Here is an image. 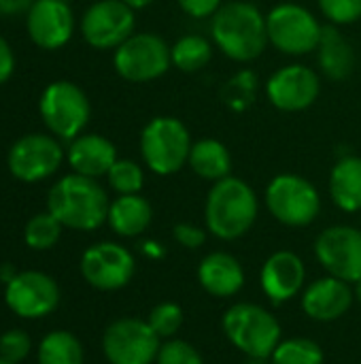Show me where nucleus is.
<instances>
[{
    "label": "nucleus",
    "instance_id": "f257e3e1",
    "mask_svg": "<svg viewBox=\"0 0 361 364\" xmlns=\"http://www.w3.org/2000/svg\"><path fill=\"white\" fill-rule=\"evenodd\" d=\"M211 38L230 60L249 64L268 45L266 15L249 0H230L211 17Z\"/></svg>",
    "mask_w": 361,
    "mask_h": 364
},
{
    "label": "nucleus",
    "instance_id": "f03ea898",
    "mask_svg": "<svg viewBox=\"0 0 361 364\" xmlns=\"http://www.w3.org/2000/svg\"><path fill=\"white\" fill-rule=\"evenodd\" d=\"M109 196L104 188L85 175L72 173L62 177L47 196V211L60 220L64 228L96 230L109 218Z\"/></svg>",
    "mask_w": 361,
    "mask_h": 364
},
{
    "label": "nucleus",
    "instance_id": "7ed1b4c3",
    "mask_svg": "<svg viewBox=\"0 0 361 364\" xmlns=\"http://www.w3.org/2000/svg\"><path fill=\"white\" fill-rule=\"evenodd\" d=\"M260 213V203L255 190L238 179V177H226L221 181H215L209 190L206 203H204V222L206 230L221 239V241H236L245 237Z\"/></svg>",
    "mask_w": 361,
    "mask_h": 364
},
{
    "label": "nucleus",
    "instance_id": "20e7f679",
    "mask_svg": "<svg viewBox=\"0 0 361 364\" xmlns=\"http://www.w3.org/2000/svg\"><path fill=\"white\" fill-rule=\"evenodd\" d=\"M228 341L251 360H266L281 343L279 320L255 303H236L223 316Z\"/></svg>",
    "mask_w": 361,
    "mask_h": 364
},
{
    "label": "nucleus",
    "instance_id": "39448f33",
    "mask_svg": "<svg viewBox=\"0 0 361 364\" xmlns=\"http://www.w3.org/2000/svg\"><path fill=\"white\" fill-rule=\"evenodd\" d=\"M189 128L172 115H160L147 122L140 132V156L147 168L160 177L179 173L191 151Z\"/></svg>",
    "mask_w": 361,
    "mask_h": 364
},
{
    "label": "nucleus",
    "instance_id": "423d86ee",
    "mask_svg": "<svg viewBox=\"0 0 361 364\" xmlns=\"http://www.w3.org/2000/svg\"><path fill=\"white\" fill-rule=\"evenodd\" d=\"M264 200L270 215L289 228L311 226L321 213V196L315 183L294 173H281L272 177Z\"/></svg>",
    "mask_w": 361,
    "mask_h": 364
},
{
    "label": "nucleus",
    "instance_id": "0eeeda50",
    "mask_svg": "<svg viewBox=\"0 0 361 364\" xmlns=\"http://www.w3.org/2000/svg\"><path fill=\"white\" fill-rule=\"evenodd\" d=\"M268 43L285 55H306L317 51L323 26L298 2H281L266 15Z\"/></svg>",
    "mask_w": 361,
    "mask_h": 364
},
{
    "label": "nucleus",
    "instance_id": "6e6552de",
    "mask_svg": "<svg viewBox=\"0 0 361 364\" xmlns=\"http://www.w3.org/2000/svg\"><path fill=\"white\" fill-rule=\"evenodd\" d=\"M117 75L132 83H149L160 79L172 66L170 45L153 32H138L123 41L113 55Z\"/></svg>",
    "mask_w": 361,
    "mask_h": 364
},
{
    "label": "nucleus",
    "instance_id": "1a4fd4ad",
    "mask_svg": "<svg viewBox=\"0 0 361 364\" xmlns=\"http://www.w3.org/2000/svg\"><path fill=\"white\" fill-rule=\"evenodd\" d=\"M89 100L85 92L70 81H55L40 96V117L60 139H77L89 122Z\"/></svg>",
    "mask_w": 361,
    "mask_h": 364
},
{
    "label": "nucleus",
    "instance_id": "9d476101",
    "mask_svg": "<svg viewBox=\"0 0 361 364\" xmlns=\"http://www.w3.org/2000/svg\"><path fill=\"white\" fill-rule=\"evenodd\" d=\"M162 339L147 320L121 318L106 326L102 352L111 364H155Z\"/></svg>",
    "mask_w": 361,
    "mask_h": 364
},
{
    "label": "nucleus",
    "instance_id": "9b49d317",
    "mask_svg": "<svg viewBox=\"0 0 361 364\" xmlns=\"http://www.w3.org/2000/svg\"><path fill=\"white\" fill-rule=\"evenodd\" d=\"M136 273V260L119 243L102 241L87 247L81 256L83 279L102 292H115L126 288Z\"/></svg>",
    "mask_w": 361,
    "mask_h": 364
},
{
    "label": "nucleus",
    "instance_id": "f8f14e48",
    "mask_svg": "<svg viewBox=\"0 0 361 364\" xmlns=\"http://www.w3.org/2000/svg\"><path fill=\"white\" fill-rule=\"evenodd\" d=\"M315 256L328 275L357 284L361 279V230L347 224L326 228L315 241Z\"/></svg>",
    "mask_w": 361,
    "mask_h": 364
},
{
    "label": "nucleus",
    "instance_id": "ddd939ff",
    "mask_svg": "<svg viewBox=\"0 0 361 364\" xmlns=\"http://www.w3.org/2000/svg\"><path fill=\"white\" fill-rule=\"evenodd\" d=\"M134 9L123 0H98L81 17V34L96 49H117L134 34Z\"/></svg>",
    "mask_w": 361,
    "mask_h": 364
},
{
    "label": "nucleus",
    "instance_id": "4468645a",
    "mask_svg": "<svg viewBox=\"0 0 361 364\" xmlns=\"http://www.w3.org/2000/svg\"><path fill=\"white\" fill-rule=\"evenodd\" d=\"M4 303L15 316L23 320H38L57 309L60 288L47 273L23 271L4 284Z\"/></svg>",
    "mask_w": 361,
    "mask_h": 364
},
{
    "label": "nucleus",
    "instance_id": "2eb2a0df",
    "mask_svg": "<svg viewBox=\"0 0 361 364\" xmlns=\"http://www.w3.org/2000/svg\"><path fill=\"white\" fill-rule=\"evenodd\" d=\"M321 94L319 75L304 64H287L266 81L268 102L283 113L311 109Z\"/></svg>",
    "mask_w": 361,
    "mask_h": 364
},
{
    "label": "nucleus",
    "instance_id": "dca6fc26",
    "mask_svg": "<svg viewBox=\"0 0 361 364\" xmlns=\"http://www.w3.org/2000/svg\"><path fill=\"white\" fill-rule=\"evenodd\" d=\"M62 147L53 136L28 134L21 136L9 151V171L26 183H36L51 177L62 164Z\"/></svg>",
    "mask_w": 361,
    "mask_h": 364
},
{
    "label": "nucleus",
    "instance_id": "f3484780",
    "mask_svg": "<svg viewBox=\"0 0 361 364\" xmlns=\"http://www.w3.org/2000/svg\"><path fill=\"white\" fill-rule=\"evenodd\" d=\"M74 30V15L66 0H36L28 11V34L43 49H60Z\"/></svg>",
    "mask_w": 361,
    "mask_h": 364
},
{
    "label": "nucleus",
    "instance_id": "a211bd4d",
    "mask_svg": "<svg viewBox=\"0 0 361 364\" xmlns=\"http://www.w3.org/2000/svg\"><path fill=\"white\" fill-rule=\"evenodd\" d=\"M306 267L302 258L289 250H279L270 254L262 267L260 284L264 294L274 303H287L304 290Z\"/></svg>",
    "mask_w": 361,
    "mask_h": 364
},
{
    "label": "nucleus",
    "instance_id": "6ab92c4d",
    "mask_svg": "<svg viewBox=\"0 0 361 364\" xmlns=\"http://www.w3.org/2000/svg\"><path fill=\"white\" fill-rule=\"evenodd\" d=\"M355 301L351 284L332 275L309 284L302 290V311L315 322H334L343 318Z\"/></svg>",
    "mask_w": 361,
    "mask_h": 364
},
{
    "label": "nucleus",
    "instance_id": "aec40b11",
    "mask_svg": "<svg viewBox=\"0 0 361 364\" xmlns=\"http://www.w3.org/2000/svg\"><path fill=\"white\" fill-rule=\"evenodd\" d=\"M198 284L202 290L217 299H230L245 286V269L240 260L228 252H213L200 260Z\"/></svg>",
    "mask_w": 361,
    "mask_h": 364
},
{
    "label": "nucleus",
    "instance_id": "412c9836",
    "mask_svg": "<svg viewBox=\"0 0 361 364\" xmlns=\"http://www.w3.org/2000/svg\"><path fill=\"white\" fill-rule=\"evenodd\" d=\"M115 145L102 134H79L68 149V162L74 173L98 179L111 171L117 162Z\"/></svg>",
    "mask_w": 361,
    "mask_h": 364
},
{
    "label": "nucleus",
    "instance_id": "4be33fe9",
    "mask_svg": "<svg viewBox=\"0 0 361 364\" xmlns=\"http://www.w3.org/2000/svg\"><path fill=\"white\" fill-rule=\"evenodd\" d=\"M153 220V207L151 203L140 194H123L117 196L109 207V226L115 235L132 239L140 237Z\"/></svg>",
    "mask_w": 361,
    "mask_h": 364
},
{
    "label": "nucleus",
    "instance_id": "5701e85b",
    "mask_svg": "<svg viewBox=\"0 0 361 364\" xmlns=\"http://www.w3.org/2000/svg\"><path fill=\"white\" fill-rule=\"evenodd\" d=\"M317 62L321 73L332 81L347 79L355 68V49L340 34L338 26H323L321 41L317 47Z\"/></svg>",
    "mask_w": 361,
    "mask_h": 364
},
{
    "label": "nucleus",
    "instance_id": "b1692460",
    "mask_svg": "<svg viewBox=\"0 0 361 364\" xmlns=\"http://www.w3.org/2000/svg\"><path fill=\"white\" fill-rule=\"evenodd\" d=\"M330 198L345 213L361 211V158L343 156L330 173Z\"/></svg>",
    "mask_w": 361,
    "mask_h": 364
},
{
    "label": "nucleus",
    "instance_id": "393cba45",
    "mask_svg": "<svg viewBox=\"0 0 361 364\" xmlns=\"http://www.w3.org/2000/svg\"><path fill=\"white\" fill-rule=\"evenodd\" d=\"M187 164L200 179H206V181H213V183L230 177V173H232L230 149L217 139H200V141H196L191 145Z\"/></svg>",
    "mask_w": 361,
    "mask_h": 364
},
{
    "label": "nucleus",
    "instance_id": "a878e982",
    "mask_svg": "<svg viewBox=\"0 0 361 364\" xmlns=\"http://www.w3.org/2000/svg\"><path fill=\"white\" fill-rule=\"evenodd\" d=\"M172 66L181 73H198L213 58V43L202 34H185L172 47Z\"/></svg>",
    "mask_w": 361,
    "mask_h": 364
},
{
    "label": "nucleus",
    "instance_id": "bb28decb",
    "mask_svg": "<svg viewBox=\"0 0 361 364\" xmlns=\"http://www.w3.org/2000/svg\"><path fill=\"white\" fill-rule=\"evenodd\" d=\"M38 364H83V346L68 331H53L38 343Z\"/></svg>",
    "mask_w": 361,
    "mask_h": 364
},
{
    "label": "nucleus",
    "instance_id": "cd10ccee",
    "mask_svg": "<svg viewBox=\"0 0 361 364\" xmlns=\"http://www.w3.org/2000/svg\"><path fill=\"white\" fill-rule=\"evenodd\" d=\"M257 85H260L257 75L251 68H243L226 81V85L221 87V100L230 111L243 113L255 102Z\"/></svg>",
    "mask_w": 361,
    "mask_h": 364
},
{
    "label": "nucleus",
    "instance_id": "c85d7f7f",
    "mask_svg": "<svg viewBox=\"0 0 361 364\" xmlns=\"http://www.w3.org/2000/svg\"><path fill=\"white\" fill-rule=\"evenodd\" d=\"M326 354L321 346L306 337L281 341L270 356V364H323Z\"/></svg>",
    "mask_w": 361,
    "mask_h": 364
},
{
    "label": "nucleus",
    "instance_id": "c756f323",
    "mask_svg": "<svg viewBox=\"0 0 361 364\" xmlns=\"http://www.w3.org/2000/svg\"><path fill=\"white\" fill-rule=\"evenodd\" d=\"M62 224L55 215H51L49 211L47 213H38L34 215L28 224H26V230H23V241L28 247L36 250V252H43V250H51L60 237H62Z\"/></svg>",
    "mask_w": 361,
    "mask_h": 364
},
{
    "label": "nucleus",
    "instance_id": "7c9ffc66",
    "mask_svg": "<svg viewBox=\"0 0 361 364\" xmlns=\"http://www.w3.org/2000/svg\"><path fill=\"white\" fill-rule=\"evenodd\" d=\"M109 186L119 194H140L145 186V171L134 160H117L106 173Z\"/></svg>",
    "mask_w": 361,
    "mask_h": 364
},
{
    "label": "nucleus",
    "instance_id": "2f4dec72",
    "mask_svg": "<svg viewBox=\"0 0 361 364\" xmlns=\"http://www.w3.org/2000/svg\"><path fill=\"white\" fill-rule=\"evenodd\" d=\"M147 322H149V326L153 328V333L160 339H164V341L174 339V335L183 326V309L177 303H170V301L160 303L149 311Z\"/></svg>",
    "mask_w": 361,
    "mask_h": 364
},
{
    "label": "nucleus",
    "instance_id": "473e14b6",
    "mask_svg": "<svg viewBox=\"0 0 361 364\" xmlns=\"http://www.w3.org/2000/svg\"><path fill=\"white\" fill-rule=\"evenodd\" d=\"M332 26H351L361 19V0H317Z\"/></svg>",
    "mask_w": 361,
    "mask_h": 364
},
{
    "label": "nucleus",
    "instance_id": "72a5a7b5",
    "mask_svg": "<svg viewBox=\"0 0 361 364\" xmlns=\"http://www.w3.org/2000/svg\"><path fill=\"white\" fill-rule=\"evenodd\" d=\"M155 364H204L202 354L183 339H166Z\"/></svg>",
    "mask_w": 361,
    "mask_h": 364
},
{
    "label": "nucleus",
    "instance_id": "f704fd0d",
    "mask_svg": "<svg viewBox=\"0 0 361 364\" xmlns=\"http://www.w3.org/2000/svg\"><path fill=\"white\" fill-rule=\"evenodd\" d=\"M30 350H32V341L21 328H13L0 335V358L19 364L28 358Z\"/></svg>",
    "mask_w": 361,
    "mask_h": 364
},
{
    "label": "nucleus",
    "instance_id": "c9c22d12",
    "mask_svg": "<svg viewBox=\"0 0 361 364\" xmlns=\"http://www.w3.org/2000/svg\"><path fill=\"white\" fill-rule=\"evenodd\" d=\"M172 235H174V241L185 250H200L206 243V230L189 222H179L172 228Z\"/></svg>",
    "mask_w": 361,
    "mask_h": 364
},
{
    "label": "nucleus",
    "instance_id": "e433bc0d",
    "mask_svg": "<svg viewBox=\"0 0 361 364\" xmlns=\"http://www.w3.org/2000/svg\"><path fill=\"white\" fill-rule=\"evenodd\" d=\"M177 4L185 15L194 19H204V17H213L223 4V0H177Z\"/></svg>",
    "mask_w": 361,
    "mask_h": 364
},
{
    "label": "nucleus",
    "instance_id": "4c0bfd02",
    "mask_svg": "<svg viewBox=\"0 0 361 364\" xmlns=\"http://www.w3.org/2000/svg\"><path fill=\"white\" fill-rule=\"evenodd\" d=\"M13 68H15V58H13L11 45L0 36V85L13 75Z\"/></svg>",
    "mask_w": 361,
    "mask_h": 364
},
{
    "label": "nucleus",
    "instance_id": "58836bf2",
    "mask_svg": "<svg viewBox=\"0 0 361 364\" xmlns=\"http://www.w3.org/2000/svg\"><path fill=\"white\" fill-rule=\"evenodd\" d=\"M36 0H0V15H17L30 11Z\"/></svg>",
    "mask_w": 361,
    "mask_h": 364
},
{
    "label": "nucleus",
    "instance_id": "ea45409f",
    "mask_svg": "<svg viewBox=\"0 0 361 364\" xmlns=\"http://www.w3.org/2000/svg\"><path fill=\"white\" fill-rule=\"evenodd\" d=\"M143 254H147L149 258H162L164 256V247L155 241H145L143 243Z\"/></svg>",
    "mask_w": 361,
    "mask_h": 364
},
{
    "label": "nucleus",
    "instance_id": "a19ab883",
    "mask_svg": "<svg viewBox=\"0 0 361 364\" xmlns=\"http://www.w3.org/2000/svg\"><path fill=\"white\" fill-rule=\"evenodd\" d=\"M15 275H17V271H15L11 264H2V267H0V282L9 284Z\"/></svg>",
    "mask_w": 361,
    "mask_h": 364
},
{
    "label": "nucleus",
    "instance_id": "79ce46f5",
    "mask_svg": "<svg viewBox=\"0 0 361 364\" xmlns=\"http://www.w3.org/2000/svg\"><path fill=\"white\" fill-rule=\"evenodd\" d=\"M123 2H126L128 6H132V9L136 11V9H145V6L153 4L155 0H123Z\"/></svg>",
    "mask_w": 361,
    "mask_h": 364
},
{
    "label": "nucleus",
    "instance_id": "37998d69",
    "mask_svg": "<svg viewBox=\"0 0 361 364\" xmlns=\"http://www.w3.org/2000/svg\"><path fill=\"white\" fill-rule=\"evenodd\" d=\"M353 286H355V288H353L355 301H357V303H360V305H361V279H360V282H357V284H353Z\"/></svg>",
    "mask_w": 361,
    "mask_h": 364
},
{
    "label": "nucleus",
    "instance_id": "c03bdc74",
    "mask_svg": "<svg viewBox=\"0 0 361 364\" xmlns=\"http://www.w3.org/2000/svg\"><path fill=\"white\" fill-rule=\"evenodd\" d=\"M0 364H13V363H9V360H4V358H0Z\"/></svg>",
    "mask_w": 361,
    "mask_h": 364
}]
</instances>
